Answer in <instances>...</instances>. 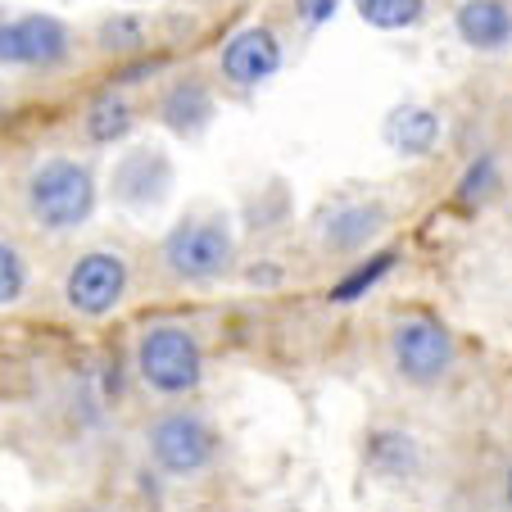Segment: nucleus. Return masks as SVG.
Returning <instances> with one entry per match:
<instances>
[{
    "instance_id": "obj_18",
    "label": "nucleus",
    "mask_w": 512,
    "mask_h": 512,
    "mask_svg": "<svg viewBox=\"0 0 512 512\" xmlns=\"http://www.w3.org/2000/svg\"><path fill=\"white\" fill-rule=\"evenodd\" d=\"M28 290V263L10 241H0V309L14 304Z\"/></svg>"
},
{
    "instance_id": "obj_15",
    "label": "nucleus",
    "mask_w": 512,
    "mask_h": 512,
    "mask_svg": "<svg viewBox=\"0 0 512 512\" xmlns=\"http://www.w3.org/2000/svg\"><path fill=\"white\" fill-rule=\"evenodd\" d=\"M358 19L377 32H404L417 28L426 14V0H354Z\"/></svg>"
},
{
    "instance_id": "obj_8",
    "label": "nucleus",
    "mask_w": 512,
    "mask_h": 512,
    "mask_svg": "<svg viewBox=\"0 0 512 512\" xmlns=\"http://www.w3.org/2000/svg\"><path fill=\"white\" fill-rule=\"evenodd\" d=\"M281 68V41L272 28L254 23V28H241L218 55V73H223L227 87L236 91H254Z\"/></svg>"
},
{
    "instance_id": "obj_5",
    "label": "nucleus",
    "mask_w": 512,
    "mask_h": 512,
    "mask_svg": "<svg viewBox=\"0 0 512 512\" xmlns=\"http://www.w3.org/2000/svg\"><path fill=\"white\" fill-rule=\"evenodd\" d=\"M127 286H132V268L114 250H87L68 263V272H64V300L78 318H105V313H114L123 304Z\"/></svg>"
},
{
    "instance_id": "obj_3",
    "label": "nucleus",
    "mask_w": 512,
    "mask_h": 512,
    "mask_svg": "<svg viewBox=\"0 0 512 512\" xmlns=\"http://www.w3.org/2000/svg\"><path fill=\"white\" fill-rule=\"evenodd\" d=\"M136 372L159 395H191L204 377V349L186 327L159 322L136 340Z\"/></svg>"
},
{
    "instance_id": "obj_4",
    "label": "nucleus",
    "mask_w": 512,
    "mask_h": 512,
    "mask_svg": "<svg viewBox=\"0 0 512 512\" xmlns=\"http://www.w3.org/2000/svg\"><path fill=\"white\" fill-rule=\"evenodd\" d=\"M390 358L404 381L413 386H435L454 368V336L440 318L431 313H408L390 327Z\"/></svg>"
},
{
    "instance_id": "obj_19",
    "label": "nucleus",
    "mask_w": 512,
    "mask_h": 512,
    "mask_svg": "<svg viewBox=\"0 0 512 512\" xmlns=\"http://www.w3.org/2000/svg\"><path fill=\"white\" fill-rule=\"evenodd\" d=\"M494 186H499V168H494V159H476V164L463 173V182H458V200H463V204H481Z\"/></svg>"
},
{
    "instance_id": "obj_14",
    "label": "nucleus",
    "mask_w": 512,
    "mask_h": 512,
    "mask_svg": "<svg viewBox=\"0 0 512 512\" xmlns=\"http://www.w3.org/2000/svg\"><path fill=\"white\" fill-rule=\"evenodd\" d=\"M395 263H399L395 250H372L368 259H363L345 281H340V286H331V304H354V300H363L372 286H381V281L395 272Z\"/></svg>"
},
{
    "instance_id": "obj_21",
    "label": "nucleus",
    "mask_w": 512,
    "mask_h": 512,
    "mask_svg": "<svg viewBox=\"0 0 512 512\" xmlns=\"http://www.w3.org/2000/svg\"><path fill=\"white\" fill-rule=\"evenodd\" d=\"M508 499H512V476H508Z\"/></svg>"
},
{
    "instance_id": "obj_1",
    "label": "nucleus",
    "mask_w": 512,
    "mask_h": 512,
    "mask_svg": "<svg viewBox=\"0 0 512 512\" xmlns=\"http://www.w3.org/2000/svg\"><path fill=\"white\" fill-rule=\"evenodd\" d=\"M96 173L82 159H41L28 173V186H23V204H28V218L46 232H78L96 213Z\"/></svg>"
},
{
    "instance_id": "obj_2",
    "label": "nucleus",
    "mask_w": 512,
    "mask_h": 512,
    "mask_svg": "<svg viewBox=\"0 0 512 512\" xmlns=\"http://www.w3.org/2000/svg\"><path fill=\"white\" fill-rule=\"evenodd\" d=\"M232 263H236V236H232V223H227L223 213H195V218H182V223L164 236V268L173 281L204 286V281L227 277Z\"/></svg>"
},
{
    "instance_id": "obj_16",
    "label": "nucleus",
    "mask_w": 512,
    "mask_h": 512,
    "mask_svg": "<svg viewBox=\"0 0 512 512\" xmlns=\"http://www.w3.org/2000/svg\"><path fill=\"white\" fill-rule=\"evenodd\" d=\"M136 127V105L123 96H100L96 105L87 109V136L91 141H123L127 132Z\"/></svg>"
},
{
    "instance_id": "obj_20",
    "label": "nucleus",
    "mask_w": 512,
    "mask_h": 512,
    "mask_svg": "<svg viewBox=\"0 0 512 512\" xmlns=\"http://www.w3.org/2000/svg\"><path fill=\"white\" fill-rule=\"evenodd\" d=\"M295 14L304 19V28H322L336 14V0H295Z\"/></svg>"
},
{
    "instance_id": "obj_17",
    "label": "nucleus",
    "mask_w": 512,
    "mask_h": 512,
    "mask_svg": "<svg viewBox=\"0 0 512 512\" xmlns=\"http://www.w3.org/2000/svg\"><path fill=\"white\" fill-rule=\"evenodd\" d=\"M100 50L105 55H127V50H141L145 46V23L132 19V14H118V19H105L96 32Z\"/></svg>"
},
{
    "instance_id": "obj_10",
    "label": "nucleus",
    "mask_w": 512,
    "mask_h": 512,
    "mask_svg": "<svg viewBox=\"0 0 512 512\" xmlns=\"http://www.w3.org/2000/svg\"><path fill=\"white\" fill-rule=\"evenodd\" d=\"M168 182H173V173H168V159L159 150H132L114 168V200L127 204L132 213H145L168 195Z\"/></svg>"
},
{
    "instance_id": "obj_13",
    "label": "nucleus",
    "mask_w": 512,
    "mask_h": 512,
    "mask_svg": "<svg viewBox=\"0 0 512 512\" xmlns=\"http://www.w3.org/2000/svg\"><path fill=\"white\" fill-rule=\"evenodd\" d=\"M381 136H386V145L395 155L422 159L440 145V118H435V109H426V105H399V109H390Z\"/></svg>"
},
{
    "instance_id": "obj_9",
    "label": "nucleus",
    "mask_w": 512,
    "mask_h": 512,
    "mask_svg": "<svg viewBox=\"0 0 512 512\" xmlns=\"http://www.w3.org/2000/svg\"><path fill=\"white\" fill-rule=\"evenodd\" d=\"M390 213L372 204H336L331 213H322L318 223V245L327 254H368L372 245L386 236Z\"/></svg>"
},
{
    "instance_id": "obj_7",
    "label": "nucleus",
    "mask_w": 512,
    "mask_h": 512,
    "mask_svg": "<svg viewBox=\"0 0 512 512\" xmlns=\"http://www.w3.org/2000/svg\"><path fill=\"white\" fill-rule=\"evenodd\" d=\"M68 28L55 14H23L0 19V64L10 68H55L68 59Z\"/></svg>"
},
{
    "instance_id": "obj_6",
    "label": "nucleus",
    "mask_w": 512,
    "mask_h": 512,
    "mask_svg": "<svg viewBox=\"0 0 512 512\" xmlns=\"http://www.w3.org/2000/svg\"><path fill=\"white\" fill-rule=\"evenodd\" d=\"M150 454L168 476H195L213 463L218 440H213L209 422L195 413H164L150 426Z\"/></svg>"
},
{
    "instance_id": "obj_12",
    "label": "nucleus",
    "mask_w": 512,
    "mask_h": 512,
    "mask_svg": "<svg viewBox=\"0 0 512 512\" xmlns=\"http://www.w3.org/2000/svg\"><path fill=\"white\" fill-rule=\"evenodd\" d=\"M159 123L177 136H200L213 123V91L200 78H177L159 100Z\"/></svg>"
},
{
    "instance_id": "obj_11",
    "label": "nucleus",
    "mask_w": 512,
    "mask_h": 512,
    "mask_svg": "<svg viewBox=\"0 0 512 512\" xmlns=\"http://www.w3.org/2000/svg\"><path fill=\"white\" fill-rule=\"evenodd\" d=\"M454 28L458 41L467 50H481V55L512 46V10L503 0H463L454 14Z\"/></svg>"
}]
</instances>
